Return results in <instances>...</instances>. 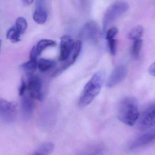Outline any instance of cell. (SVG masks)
<instances>
[{"instance_id":"cb8c5ba5","label":"cell","mask_w":155,"mask_h":155,"mask_svg":"<svg viewBox=\"0 0 155 155\" xmlns=\"http://www.w3.org/2000/svg\"><path fill=\"white\" fill-rule=\"evenodd\" d=\"M27 90V83L23 79H22L21 85L19 89V94L21 96H23L26 93Z\"/></svg>"},{"instance_id":"9a60e30c","label":"cell","mask_w":155,"mask_h":155,"mask_svg":"<svg viewBox=\"0 0 155 155\" xmlns=\"http://www.w3.org/2000/svg\"><path fill=\"white\" fill-rule=\"evenodd\" d=\"M56 62L53 60L41 58L38 61V68L41 72H46L55 67Z\"/></svg>"},{"instance_id":"603a6c76","label":"cell","mask_w":155,"mask_h":155,"mask_svg":"<svg viewBox=\"0 0 155 155\" xmlns=\"http://www.w3.org/2000/svg\"><path fill=\"white\" fill-rule=\"evenodd\" d=\"M118 32V30L117 28L116 27H111L110 29H108L107 32L106 38L107 41L111 40V39H114Z\"/></svg>"},{"instance_id":"e0dca14e","label":"cell","mask_w":155,"mask_h":155,"mask_svg":"<svg viewBox=\"0 0 155 155\" xmlns=\"http://www.w3.org/2000/svg\"><path fill=\"white\" fill-rule=\"evenodd\" d=\"M21 34L16 29L15 26H13L9 29L6 33V38L13 43L18 42L21 41Z\"/></svg>"},{"instance_id":"4fadbf2b","label":"cell","mask_w":155,"mask_h":155,"mask_svg":"<svg viewBox=\"0 0 155 155\" xmlns=\"http://www.w3.org/2000/svg\"><path fill=\"white\" fill-rule=\"evenodd\" d=\"M33 18L35 22L38 24H43L45 23L48 18V14L42 5H37V7L33 15Z\"/></svg>"},{"instance_id":"d6986e66","label":"cell","mask_w":155,"mask_h":155,"mask_svg":"<svg viewBox=\"0 0 155 155\" xmlns=\"http://www.w3.org/2000/svg\"><path fill=\"white\" fill-rule=\"evenodd\" d=\"M54 145L51 143H47L41 145L35 152V155H47L53 151Z\"/></svg>"},{"instance_id":"9c48e42d","label":"cell","mask_w":155,"mask_h":155,"mask_svg":"<svg viewBox=\"0 0 155 155\" xmlns=\"http://www.w3.org/2000/svg\"><path fill=\"white\" fill-rule=\"evenodd\" d=\"M99 29L95 22H87L81 28L79 32V36L86 40H95L98 37Z\"/></svg>"},{"instance_id":"52a82bcc","label":"cell","mask_w":155,"mask_h":155,"mask_svg":"<svg viewBox=\"0 0 155 155\" xmlns=\"http://www.w3.org/2000/svg\"><path fill=\"white\" fill-rule=\"evenodd\" d=\"M127 70L125 66L121 65L116 67L108 77L107 86L108 88H113L120 83L126 76Z\"/></svg>"},{"instance_id":"6da1fadb","label":"cell","mask_w":155,"mask_h":155,"mask_svg":"<svg viewBox=\"0 0 155 155\" xmlns=\"http://www.w3.org/2000/svg\"><path fill=\"white\" fill-rule=\"evenodd\" d=\"M104 74L101 72L95 73L87 83L81 93L78 101L81 107L89 105L99 94L104 79Z\"/></svg>"},{"instance_id":"484cf974","label":"cell","mask_w":155,"mask_h":155,"mask_svg":"<svg viewBox=\"0 0 155 155\" xmlns=\"http://www.w3.org/2000/svg\"><path fill=\"white\" fill-rule=\"evenodd\" d=\"M22 4L24 6H28L32 3L34 0H21Z\"/></svg>"},{"instance_id":"277c9868","label":"cell","mask_w":155,"mask_h":155,"mask_svg":"<svg viewBox=\"0 0 155 155\" xmlns=\"http://www.w3.org/2000/svg\"><path fill=\"white\" fill-rule=\"evenodd\" d=\"M17 113V105L0 97V118L5 122H13Z\"/></svg>"},{"instance_id":"8fae6325","label":"cell","mask_w":155,"mask_h":155,"mask_svg":"<svg viewBox=\"0 0 155 155\" xmlns=\"http://www.w3.org/2000/svg\"><path fill=\"white\" fill-rule=\"evenodd\" d=\"M21 97V106L23 115L25 119H30L31 117L34 110V99L30 94L26 93Z\"/></svg>"},{"instance_id":"4316f807","label":"cell","mask_w":155,"mask_h":155,"mask_svg":"<svg viewBox=\"0 0 155 155\" xmlns=\"http://www.w3.org/2000/svg\"><path fill=\"white\" fill-rule=\"evenodd\" d=\"M1 43H2V41L0 40V51H1Z\"/></svg>"},{"instance_id":"ffe728a7","label":"cell","mask_w":155,"mask_h":155,"mask_svg":"<svg viewBox=\"0 0 155 155\" xmlns=\"http://www.w3.org/2000/svg\"><path fill=\"white\" fill-rule=\"evenodd\" d=\"M143 45V40L142 39L134 40V41L132 48H131V53L134 59H137L140 56Z\"/></svg>"},{"instance_id":"30bf717a","label":"cell","mask_w":155,"mask_h":155,"mask_svg":"<svg viewBox=\"0 0 155 155\" xmlns=\"http://www.w3.org/2000/svg\"><path fill=\"white\" fill-rule=\"evenodd\" d=\"M82 47V43L80 40H76L74 42V45L73 48L71 53L69 56V58L65 62H63L62 65L61 66L56 72H55L54 75L58 74L61 72L66 70L72 65L74 63L79 56Z\"/></svg>"},{"instance_id":"5bb4252c","label":"cell","mask_w":155,"mask_h":155,"mask_svg":"<svg viewBox=\"0 0 155 155\" xmlns=\"http://www.w3.org/2000/svg\"><path fill=\"white\" fill-rule=\"evenodd\" d=\"M56 43L55 41L49 39H42L38 42L35 46L36 52L38 55L40 56L42 52L46 48L49 47H54L56 46Z\"/></svg>"},{"instance_id":"5b68a950","label":"cell","mask_w":155,"mask_h":155,"mask_svg":"<svg viewBox=\"0 0 155 155\" xmlns=\"http://www.w3.org/2000/svg\"><path fill=\"white\" fill-rule=\"evenodd\" d=\"M27 90L29 94L34 99L42 101L43 93L42 92V82L40 77L33 74L28 75Z\"/></svg>"},{"instance_id":"7a4b0ae2","label":"cell","mask_w":155,"mask_h":155,"mask_svg":"<svg viewBox=\"0 0 155 155\" xmlns=\"http://www.w3.org/2000/svg\"><path fill=\"white\" fill-rule=\"evenodd\" d=\"M139 117L138 106L135 99L132 97H126L123 99L117 108L118 120L126 125L133 126Z\"/></svg>"},{"instance_id":"ba28073f","label":"cell","mask_w":155,"mask_h":155,"mask_svg":"<svg viewBox=\"0 0 155 155\" xmlns=\"http://www.w3.org/2000/svg\"><path fill=\"white\" fill-rule=\"evenodd\" d=\"M61 40L59 60L60 62H64L69 58L72 51L75 41L68 35H64Z\"/></svg>"},{"instance_id":"d4e9b609","label":"cell","mask_w":155,"mask_h":155,"mask_svg":"<svg viewBox=\"0 0 155 155\" xmlns=\"http://www.w3.org/2000/svg\"><path fill=\"white\" fill-rule=\"evenodd\" d=\"M148 72L151 75L155 77V62L149 67Z\"/></svg>"},{"instance_id":"8992f818","label":"cell","mask_w":155,"mask_h":155,"mask_svg":"<svg viewBox=\"0 0 155 155\" xmlns=\"http://www.w3.org/2000/svg\"><path fill=\"white\" fill-rule=\"evenodd\" d=\"M155 141V128L151 129L140 135L129 146L130 150H134L146 146Z\"/></svg>"},{"instance_id":"7402d4cb","label":"cell","mask_w":155,"mask_h":155,"mask_svg":"<svg viewBox=\"0 0 155 155\" xmlns=\"http://www.w3.org/2000/svg\"><path fill=\"white\" fill-rule=\"evenodd\" d=\"M108 48L110 53L113 56L115 55L117 49V41L116 39H111L108 40Z\"/></svg>"},{"instance_id":"3957f363","label":"cell","mask_w":155,"mask_h":155,"mask_svg":"<svg viewBox=\"0 0 155 155\" xmlns=\"http://www.w3.org/2000/svg\"><path fill=\"white\" fill-rule=\"evenodd\" d=\"M129 9L127 3L123 1H118L114 3L107 9L103 20L104 31L109 24L122 16Z\"/></svg>"},{"instance_id":"ac0fdd59","label":"cell","mask_w":155,"mask_h":155,"mask_svg":"<svg viewBox=\"0 0 155 155\" xmlns=\"http://www.w3.org/2000/svg\"><path fill=\"white\" fill-rule=\"evenodd\" d=\"M143 28L141 25H138L131 29L128 33L127 37L130 40H134L140 39L143 34Z\"/></svg>"},{"instance_id":"2e32d148","label":"cell","mask_w":155,"mask_h":155,"mask_svg":"<svg viewBox=\"0 0 155 155\" xmlns=\"http://www.w3.org/2000/svg\"><path fill=\"white\" fill-rule=\"evenodd\" d=\"M21 67L28 75L31 74L38 68V60L37 59L30 58L28 62L23 63Z\"/></svg>"},{"instance_id":"44dd1931","label":"cell","mask_w":155,"mask_h":155,"mask_svg":"<svg viewBox=\"0 0 155 155\" xmlns=\"http://www.w3.org/2000/svg\"><path fill=\"white\" fill-rule=\"evenodd\" d=\"M28 26V23L25 18L18 17L15 21V27L21 34L25 32Z\"/></svg>"},{"instance_id":"7c38bea8","label":"cell","mask_w":155,"mask_h":155,"mask_svg":"<svg viewBox=\"0 0 155 155\" xmlns=\"http://www.w3.org/2000/svg\"><path fill=\"white\" fill-rule=\"evenodd\" d=\"M140 126L143 129H149L155 126V108L149 110L143 116Z\"/></svg>"}]
</instances>
